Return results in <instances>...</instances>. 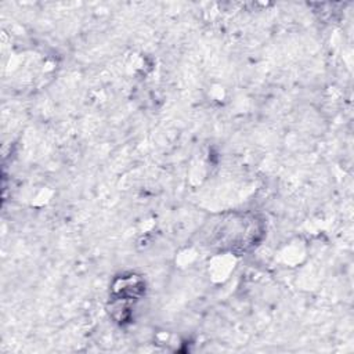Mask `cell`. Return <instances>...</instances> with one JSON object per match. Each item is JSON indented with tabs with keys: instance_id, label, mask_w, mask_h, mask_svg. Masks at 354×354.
Listing matches in <instances>:
<instances>
[{
	"instance_id": "cell-1",
	"label": "cell",
	"mask_w": 354,
	"mask_h": 354,
	"mask_svg": "<svg viewBox=\"0 0 354 354\" xmlns=\"http://www.w3.org/2000/svg\"><path fill=\"white\" fill-rule=\"evenodd\" d=\"M260 235V221H257L254 216L249 217L248 214H232V218L221 221L216 228L217 243H220L221 248L231 250H245L253 246Z\"/></svg>"
}]
</instances>
